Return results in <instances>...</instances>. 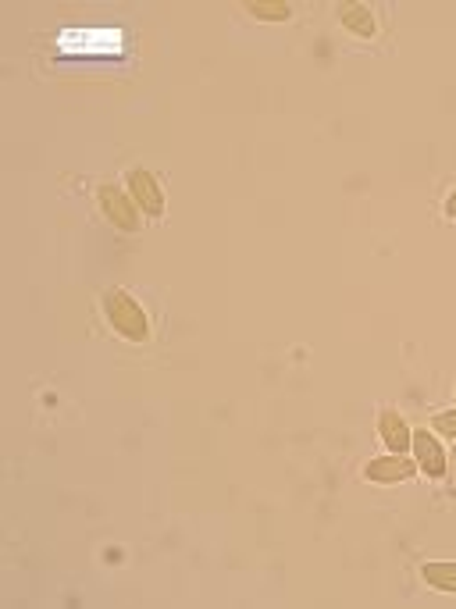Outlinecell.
<instances>
[{"instance_id":"obj_1","label":"cell","mask_w":456,"mask_h":609,"mask_svg":"<svg viewBox=\"0 0 456 609\" xmlns=\"http://www.w3.org/2000/svg\"><path fill=\"white\" fill-rule=\"evenodd\" d=\"M100 307H104L107 325L122 335V339L150 342V317L136 296H129L125 289H107L104 300H100Z\"/></svg>"},{"instance_id":"obj_2","label":"cell","mask_w":456,"mask_h":609,"mask_svg":"<svg viewBox=\"0 0 456 609\" xmlns=\"http://www.w3.org/2000/svg\"><path fill=\"white\" fill-rule=\"evenodd\" d=\"M97 200H100V211H104V218L111 221L114 228H122V232H136V228H139V207H136V200H132L129 193H122L118 186L104 182V186L97 189Z\"/></svg>"},{"instance_id":"obj_3","label":"cell","mask_w":456,"mask_h":609,"mask_svg":"<svg viewBox=\"0 0 456 609\" xmlns=\"http://www.w3.org/2000/svg\"><path fill=\"white\" fill-rule=\"evenodd\" d=\"M125 186H129V196L136 200V207L147 218H161L164 214V193H161V182L154 179V171L147 168H132L125 175Z\"/></svg>"},{"instance_id":"obj_4","label":"cell","mask_w":456,"mask_h":609,"mask_svg":"<svg viewBox=\"0 0 456 609\" xmlns=\"http://www.w3.org/2000/svg\"><path fill=\"white\" fill-rule=\"evenodd\" d=\"M417 474V463L407 460L403 453L392 456H378L364 467V478L375 481V485H396V481H410Z\"/></svg>"},{"instance_id":"obj_5","label":"cell","mask_w":456,"mask_h":609,"mask_svg":"<svg viewBox=\"0 0 456 609\" xmlns=\"http://www.w3.org/2000/svg\"><path fill=\"white\" fill-rule=\"evenodd\" d=\"M410 449H414V456H417V467H421L428 478H442V474H446V449L439 446L435 435H428V431H414Z\"/></svg>"},{"instance_id":"obj_6","label":"cell","mask_w":456,"mask_h":609,"mask_svg":"<svg viewBox=\"0 0 456 609\" xmlns=\"http://www.w3.org/2000/svg\"><path fill=\"white\" fill-rule=\"evenodd\" d=\"M378 435H382L385 449H392V453H407L410 442H414V431H410L407 417L399 410H382L378 414Z\"/></svg>"},{"instance_id":"obj_7","label":"cell","mask_w":456,"mask_h":609,"mask_svg":"<svg viewBox=\"0 0 456 609\" xmlns=\"http://www.w3.org/2000/svg\"><path fill=\"white\" fill-rule=\"evenodd\" d=\"M339 22L350 29L353 36H364V40H371V36H378V18L371 8H364V4H339Z\"/></svg>"},{"instance_id":"obj_8","label":"cell","mask_w":456,"mask_h":609,"mask_svg":"<svg viewBox=\"0 0 456 609\" xmlns=\"http://www.w3.org/2000/svg\"><path fill=\"white\" fill-rule=\"evenodd\" d=\"M421 577L435 592H446V595H456V563L449 560H432L421 567Z\"/></svg>"},{"instance_id":"obj_9","label":"cell","mask_w":456,"mask_h":609,"mask_svg":"<svg viewBox=\"0 0 456 609\" xmlns=\"http://www.w3.org/2000/svg\"><path fill=\"white\" fill-rule=\"evenodd\" d=\"M250 15L261 18V22H285V18L293 15V8H289V4H271V0H257V4H250Z\"/></svg>"},{"instance_id":"obj_10","label":"cell","mask_w":456,"mask_h":609,"mask_svg":"<svg viewBox=\"0 0 456 609\" xmlns=\"http://www.w3.org/2000/svg\"><path fill=\"white\" fill-rule=\"evenodd\" d=\"M432 428L442 431V435H449V439H456V410H442V414H435Z\"/></svg>"},{"instance_id":"obj_11","label":"cell","mask_w":456,"mask_h":609,"mask_svg":"<svg viewBox=\"0 0 456 609\" xmlns=\"http://www.w3.org/2000/svg\"><path fill=\"white\" fill-rule=\"evenodd\" d=\"M442 211H446V218H453V221H456V189L446 196V207H442Z\"/></svg>"}]
</instances>
